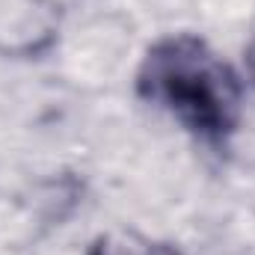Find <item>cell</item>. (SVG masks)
Wrapping results in <instances>:
<instances>
[{
    "label": "cell",
    "instance_id": "cell-1",
    "mask_svg": "<svg viewBox=\"0 0 255 255\" xmlns=\"http://www.w3.org/2000/svg\"><path fill=\"white\" fill-rule=\"evenodd\" d=\"M139 89L205 139L226 136L241 110L238 77L199 39H166L145 57Z\"/></svg>",
    "mask_w": 255,
    "mask_h": 255
},
{
    "label": "cell",
    "instance_id": "cell-2",
    "mask_svg": "<svg viewBox=\"0 0 255 255\" xmlns=\"http://www.w3.org/2000/svg\"><path fill=\"white\" fill-rule=\"evenodd\" d=\"M92 255H175L172 250H166V247H113V244H101V247H95V253Z\"/></svg>",
    "mask_w": 255,
    "mask_h": 255
}]
</instances>
